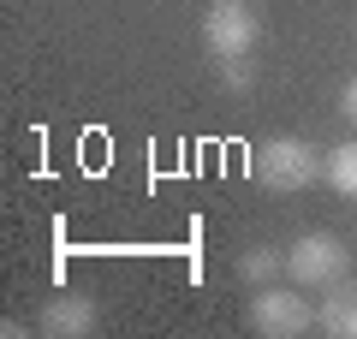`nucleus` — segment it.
Here are the masks:
<instances>
[{"instance_id": "f257e3e1", "label": "nucleus", "mask_w": 357, "mask_h": 339, "mask_svg": "<svg viewBox=\"0 0 357 339\" xmlns=\"http://www.w3.org/2000/svg\"><path fill=\"white\" fill-rule=\"evenodd\" d=\"M321 167H328V155L316 149V143L304 137H268L262 149H256L250 173L262 190H280V197H292V190H310L321 179Z\"/></svg>"}, {"instance_id": "f03ea898", "label": "nucleus", "mask_w": 357, "mask_h": 339, "mask_svg": "<svg viewBox=\"0 0 357 339\" xmlns=\"http://www.w3.org/2000/svg\"><path fill=\"white\" fill-rule=\"evenodd\" d=\"M345 268H351V256H345V239H333V232H304L286 250V280L304 292H328L333 280H345Z\"/></svg>"}, {"instance_id": "7ed1b4c3", "label": "nucleus", "mask_w": 357, "mask_h": 339, "mask_svg": "<svg viewBox=\"0 0 357 339\" xmlns=\"http://www.w3.org/2000/svg\"><path fill=\"white\" fill-rule=\"evenodd\" d=\"M250 327L262 339H298L316 327V310L304 303V286H256L250 298Z\"/></svg>"}, {"instance_id": "20e7f679", "label": "nucleus", "mask_w": 357, "mask_h": 339, "mask_svg": "<svg viewBox=\"0 0 357 339\" xmlns=\"http://www.w3.org/2000/svg\"><path fill=\"white\" fill-rule=\"evenodd\" d=\"M256 36H262V24H256L250 0H215L203 13V42L215 60H250Z\"/></svg>"}, {"instance_id": "39448f33", "label": "nucleus", "mask_w": 357, "mask_h": 339, "mask_svg": "<svg viewBox=\"0 0 357 339\" xmlns=\"http://www.w3.org/2000/svg\"><path fill=\"white\" fill-rule=\"evenodd\" d=\"M96 322H102V310H96V292H84V286L54 292L36 310V333H48V339H84V333H96Z\"/></svg>"}, {"instance_id": "423d86ee", "label": "nucleus", "mask_w": 357, "mask_h": 339, "mask_svg": "<svg viewBox=\"0 0 357 339\" xmlns=\"http://www.w3.org/2000/svg\"><path fill=\"white\" fill-rule=\"evenodd\" d=\"M316 327H321L328 339H357V280H351V274L333 280L328 298L316 303Z\"/></svg>"}, {"instance_id": "0eeeda50", "label": "nucleus", "mask_w": 357, "mask_h": 339, "mask_svg": "<svg viewBox=\"0 0 357 339\" xmlns=\"http://www.w3.org/2000/svg\"><path fill=\"white\" fill-rule=\"evenodd\" d=\"M280 274H286V250H274V244H250V250L238 256V280L244 286H274Z\"/></svg>"}, {"instance_id": "6e6552de", "label": "nucleus", "mask_w": 357, "mask_h": 339, "mask_svg": "<svg viewBox=\"0 0 357 339\" xmlns=\"http://www.w3.org/2000/svg\"><path fill=\"white\" fill-rule=\"evenodd\" d=\"M321 179L333 185V197L357 202V137L340 143V149H328V167H321Z\"/></svg>"}, {"instance_id": "1a4fd4ad", "label": "nucleus", "mask_w": 357, "mask_h": 339, "mask_svg": "<svg viewBox=\"0 0 357 339\" xmlns=\"http://www.w3.org/2000/svg\"><path fill=\"white\" fill-rule=\"evenodd\" d=\"M220 84H227L232 96H244V89L256 84V72H250V66H244V60H220Z\"/></svg>"}, {"instance_id": "9d476101", "label": "nucleus", "mask_w": 357, "mask_h": 339, "mask_svg": "<svg viewBox=\"0 0 357 339\" xmlns=\"http://www.w3.org/2000/svg\"><path fill=\"white\" fill-rule=\"evenodd\" d=\"M340 113H345V126H357V77H345V89H340Z\"/></svg>"}]
</instances>
